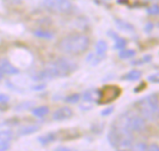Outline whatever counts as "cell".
I'll use <instances>...</instances> for the list:
<instances>
[{
	"mask_svg": "<svg viewBox=\"0 0 159 151\" xmlns=\"http://www.w3.org/2000/svg\"><path fill=\"white\" fill-rule=\"evenodd\" d=\"M113 111H114V107H108V108H106V109H104L102 111V116H109V115H111L112 113H113Z\"/></svg>",
	"mask_w": 159,
	"mask_h": 151,
	"instance_id": "25",
	"label": "cell"
},
{
	"mask_svg": "<svg viewBox=\"0 0 159 151\" xmlns=\"http://www.w3.org/2000/svg\"><path fill=\"white\" fill-rule=\"evenodd\" d=\"M73 116V110L69 107H61L54 111L52 119L57 122H61L70 119Z\"/></svg>",
	"mask_w": 159,
	"mask_h": 151,
	"instance_id": "8",
	"label": "cell"
},
{
	"mask_svg": "<svg viewBox=\"0 0 159 151\" xmlns=\"http://www.w3.org/2000/svg\"><path fill=\"white\" fill-rule=\"evenodd\" d=\"M76 69V65L70 59L66 58H60L52 62H49L44 68V71L50 76V78L55 77H64L73 72Z\"/></svg>",
	"mask_w": 159,
	"mask_h": 151,
	"instance_id": "3",
	"label": "cell"
},
{
	"mask_svg": "<svg viewBox=\"0 0 159 151\" xmlns=\"http://www.w3.org/2000/svg\"><path fill=\"white\" fill-rule=\"evenodd\" d=\"M147 151H159V146L157 144H151L148 147Z\"/></svg>",
	"mask_w": 159,
	"mask_h": 151,
	"instance_id": "28",
	"label": "cell"
},
{
	"mask_svg": "<svg viewBox=\"0 0 159 151\" xmlns=\"http://www.w3.org/2000/svg\"><path fill=\"white\" fill-rule=\"evenodd\" d=\"M140 115L145 121L154 122L159 117V98L157 94H150L141 98L137 103Z\"/></svg>",
	"mask_w": 159,
	"mask_h": 151,
	"instance_id": "2",
	"label": "cell"
},
{
	"mask_svg": "<svg viewBox=\"0 0 159 151\" xmlns=\"http://www.w3.org/2000/svg\"><path fill=\"white\" fill-rule=\"evenodd\" d=\"M107 33L110 35V37L114 38V40H115V45H114V48H115V49H119V50H121V49H124V48L127 46L128 42H127V40H126L125 38L120 37L118 34H116V32H112V31H110V32H107Z\"/></svg>",
	"mask_w": 159,
	"mask_h": 151,
	"instance_id": "10",
	"label": "cell"
},
{
	"mask_svg": "<svg viewBox=\"0 0 159 151\" xmlns=\"http://www.w3.org/2000/svg\"><path fill=\"white\" fill-rule=\"evenodd\" d=\"M142 60H143V63H144V62H145V63H146V62H149V61L152 60V56H151V55H145V56L143 58Z\"/></svg>",
	"mask_w": 159,
	"mask_h": 151,
	"instance_id": "29",
	"label": "cell"
},
{
	"mask_svg": "<svg viewBox=\"0 0 159 151\" xmlns=\"http://www.w3.org/2000/svg\"><path fill=\"white\" fill-rule=\"evenodd\" d=\"M34 34L38 37V38H42V39H46V40H51L54 37V34L48 31V30H44V29H36L34 32Z\"/></svg>",
	"mask_w": 159,
	"mask_h": 151,
	"instance_id": "14",
	"label": "cell"
},
{
	"mask_svg": "<svg viewBox=\"0 0 159 151\" xmlns=\"http://www.w3.org/2000/svg\"><path fill=\"white\" fill-rule=\"evenodd\" d=\"M0 72L2 74L13 75L19 73V70L13 66L7 58H0Z\"/></svg>",
	"mask_w": 159,
	"mask_h": 151,
	"instance_id": "9",
	"label": "cell"
},
{
	"mask_svg": "<svg viewBox=\"0 0 159 151\" xmlns=\"http://www.w3.org/2000/svg\"><path fill=\"white\" fill-rule=\"evenodd\" d=\"M34 105H35V102H34V101H24V102L19 104L16 107V110H18V111L27 110H29L30 108H32Z\"/></svg>",
	"mask_w": 159,
	"mask_h": 151,
	"instance_id": "19",
	"label": "cell"
},
{
	"mask_svg": "<svg viewBox=\"0 0 159 151\" xmlns=\"http://www.w3.org/2000/svg\"><path fill=\"white\" fill-rule=\"evenodd\" d=\"M9 100V97L5 94H0V103H7Z\"/></svg>",
	"mask_w": 159,
	"mask_h": 151,
	"instance_id": "27",
	"label": "cell"
},
{
	"mask_svg": "<svg viewBox=\"0 0 159 151\" xmlns=\"http://www.w3.org/2000/svg\"><path fill=\"white\" fill-rule=\"evenodd\" d=\"M54 151H71L68 148H65V147H58L57 149H55Z\"/></svg>",
	"mask_w": 159,
	"mask_h": 151,
	"instance_id": "31",
	"label": "cell"
},
{
	"mask_svg": "<svg viewBox=\"0 0 159 151\" xmlns=\"http://www.w3.org/2000/svg\"><path fill=\"white\" fill-rule=\"evenodd\" d=\"M2 78H3V74H2V73L0 72V81L2 80Z\"/></svg>",
	"mask_w": 159,
	"mask_h": 151,
	"instance_id": "34",
	"label": "cell"
},
{
	"mask_svg": "<svg viewBox=\"0 0 159 151\" xmlns=\"http://www.w3.org/2000/svg\"><path fill=\"white\" fill-rule=\"evenodd\" d=\"M10 148L8 142H0V151H7Z\"/></svg>",
	"mask_w": 159,
	"mask_h": 151,
	"instance_id": "26",
	"label": "cell"
},
{
	"mask_svg": "<svg viewBox=\"0 0 159 151\" xmlns=\"http://www.w3.org/2000/svg\"><path fill=\"white\" fill-rule=\"evenodd\" d=\"M147 145L143 142H137L132 145L130 150L131 151H147Z\"/></svg>",
	"mask_w": 159,
	"mask_h": 151,
	"instance_id": "21",
	"label": "cell"
},
{
	"mask_svg": "<svg viewBox=\"0 0 159 151\" xmlns=\"http://www.w3.org/2000/svg\"><path fill=\"white\" fill-rule=\"evenodd\" d=\"M49 112V109L47 106H41V107H37L35 109H34L33 110V115L34 117L37 118H42L45 117L46 115H48Z\"/></svg>",
	"mask_w": 159,
	"mask_h": 151,
	"instance_id": "16",
	"label": "cell"
},
{
	"mask_svg": "<svg viewBox=\"0 0 159 151\" xmlns=\"http://www.w3.org/2000/svg\"><path fill=\"white\" fill-rule=\"evenodd\" d=\"M13 138V133L10 130L0 131V142H9Z\"/></svg>",
	"mask_w": 159,
	"mask_h": 151,
	"instance_id": "18",
	"label": "cell"
},
{
	"mask_svg": "<svg viewBox=\"0 0 159 151\" xmlns=\"http://www.w3.org/2000/svg\"><path fill=\"white\" fill-rule=\"evenodd\" d=\"M149 15H159V5H153L146 9Z\"/></svg>",
	"mask_w": 159,
	"mask_h": 151,
	"instance_id": "23",
	"label": "cell"
},
{
	"mask_svg": "<svg viewBox=\"0 0 159 151\" xmlns=\"http://www.w3.org/2000/svg\"><path fill=\"white\" fill-rule=\"evenodd\" d=\"M79 100H80V95L79 94H72L65 98V102H67L69 104H75Z\"/></svg>",
	"mask_w": 159,
	"mask_h": 151,
	"instance_id": "22",
	"label": "cell"
},
{
	"mask_svg": "<svg viewBox=\"0 0 159 151\" xmlns=\"http://www.w3.org/2000/svg\"><path fill=\"white\" fill-rule=\"evenodd\" d=\"M12 2H13V3H20V0H12Z\"/></svg>",
	"mask_w": 159,
	"mask_h": 151,
	"instance_id": "33",
	"label": "cell"
},
{
	"mask_svg": "<svg viewBox=\"0 0 159 151\" xmlns=\"http://www.w3.org/2000/svg\"><path fill=\"white\" fill-rule=\"evenodd\" d=\"M116 141V149L118 151L129 150L133 145L134 136L132 132L127 128L116 127L115 128Z\"/></svg>",
	"mask_w": 159,
	"mask_h": 151,
	"instance_id": "5",
	"label": "cell"
},
{
	"mask_svg": "<svg viewBox=\"0 0 159 151\" xmlns=\"http://www.w3.org/2000/svg\"><path fill=\"white\" fill-rule=\"evenodd\" d=\"M153 27H154V26H153V24H152V23H147V25H146V27H145V30H144V31L148 32L152 31Z\"/></svg>",
	"mask_w": 159,
	"mask_h": 151,
	"instance_id": "30",
	"label": "cell"
},
{
	"mask_svg": "<svg viewBox=\"0 0 159 151\" xmlns=\"http://www.w3.org/2000/svg\"><path fill=\"white\" fill-rule=\"evenodd\" d=\"M119 58L121 59H129L132 58L133 57L136 56V51L134 49H121L118 54Z\"/></svg>",
	"mask_w": 159,
	"mask_h": 151,
	"instance_id": "17",
	"label": "cell"
},
{
	"mask_svg": "<svg viewBox=\"0 0 159 151\" xmlns=\"http://www.w3.org/2000/svg\"><path fill=\"white\" fill-rule=\"evenodd\" d=\"M39 130V126L35 124H31V125H26L22 126L18 130L19 136H27V135H32Z\"/></svg>",
	"mask_w": 159,
	"mask_h": 151,
	"instance_id": "13",
	"label": "cell"
},
{
	"mask_svg": "<svg viewBox=\"0 0 159 151\" xmlns=\"http://www.w3.org/2000/svg\"><path fill=\"white\" fill-rule=\"evenodd\" d=\"M55 139V136H54V134H48L46 136H40L38 138V141L40 143H42L43 145H46V144H48L52 141H54Z\"/></svg>",
	"mask_w": 159,
	"mask_h": 151,
	"instance_id": "20",
	"label": "cell"
},
{
	"mask_svg": "<svg viewBox=\"0 0 159 151\" xmlns=\"http://www.w3.org/2000/svg\"><path fill=\"white\" fill-rule=\"evenodd\" d=\"M121 93V89L116 85H106L98 91L97 101L100 104H108L116 100Z\"/></svg>",
	"mask_w": 159,
	"mask_h": 151,
	"instance_id": "6",
	"label": "cell"
},
{
	"mask_svg": "<svg viewBox=\"0 0 159 151\" xmlns=\"http://www.w3.org/2000/svg\"><path fill=\"white\" fill-rule=\"evenodd\" d=\"M116 126L121 128H127L131 132L142 133L146 128V122L145 119L141 115L129 112L122 115L119 118Z\"/></svg>",
	"mask_w": 159,
	"mask_h": 151,
	"instance_id": "4",
	"label": "cell"
},
{
	"mask_svg": "<svg viewBox=\"0 0 159 151\" xmlns=\"http://www.w3.org/2000/svg\"><path fill=\"white\" fill-rule=\"evenodd\" d=\"M107 43L104 40H99L96 44V53L99 57H103L107 51Z\"/></svg>",
	"mask_w": 159,
	"mask_h": 151,
	"instance_id": "15",
	"label": "cell"
},
{
	"mask_svg": "<svg viewBox=\"0 0 159 151\" xmlns=\"http://www.w3.org/2000/svg\"><path fill=\"white\" fill-rule=\"evenodd\" d=\"M43 88H45V85H44V84H40V86H35V87H34V90H40V89H43Z\"/></svg>",
	"mask_w": 159,
	"mask_h": 151,
	"instance_id": "32",
	"label": "cell"
},
{
	"mask_svg": "<svg viewBox=\"0 0 159 151\" xmlns=\"http://www.w3.org/2000/svg\"><path fill=\"white\" fill-rule=\"evenodd\" d=\"M147 80L153 84H159V72H156V73L149 75L147 77Z\"/></svg>",
	"mask_w": 159,
	"mask_h": 151,
	"instance_id": "24",
	"label": "cell"
},
{
	"mask_svg": "<svg viewBox=\"0 0 159 151\" xmlns=\"http://www.w3.org/2000/svg\"><path fill=\"white\" fill-rule=\"evenodd\" d=\"M89 45V38L83 33H74L62 38L59 44L58 48L69 55H78L85 52Z\"/></svg>",
	"mask_w": 159,
	"mask_h": 151,
	"instance_id": "1",
	"label": "cell"
},
{
	"mask_svg": "<svg viewBox=\"0 0 159 151\" xmlns=\"http://www.w3.org/2000/svg\"><path fill=\"white\" fill-rule=\"evenodd\" d=\"M44 6L47 9L55 13H67L73 8L69 0H44Z\"/></svg>",
	"mask_w": 159,
	"mask_h": 151,
	"instance_id": "7",
	"label": "cell"
},
{
	"mask_svg": "<svg viewBox=\"0 0 159 151\" xmlns=\"http://www.w3.org/2000/svg\"><path fill=\"white\" fill-rule=\"evenodd\" d=\"M115 23H116V27L120 31H122V32H133L135 31V28H134V26L131 23H129V22H128L126 20H123L121 19H115Z\"/></svg>",
	"mask_w": 159,
	"mask_h": 151,
	"instance_id": "11",
	"label": "cell"
},
{
	"mask_svg": "<svg viewBox=\"0 0 159 151\" xmlns=\"http://www.w3.org/2000/svg\"><path fill=\"white\" fill-rule=\"evenodd\" d=\"M143 73L139 70H132L129 72H127L124 76H122V80L129 81V82H135L141 79Z\"/></svg>",
	"mask_w": 159,
	"mask_h": 151,
	"instance_id": "12",
	"label": "cell"
}]
</instances>
